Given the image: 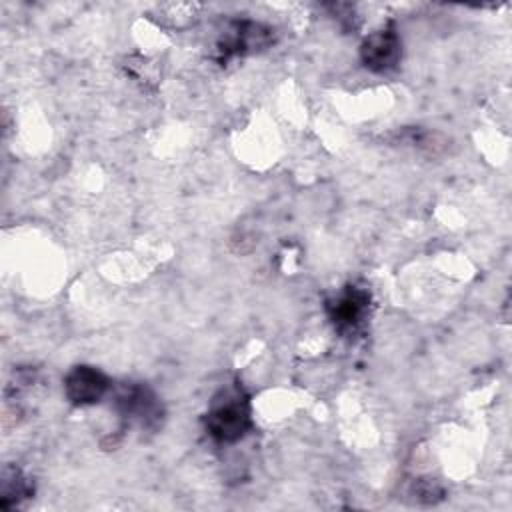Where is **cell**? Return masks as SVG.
I'll return each instance as SVG.
<instances>
[{"mask_svg": "<svg viewBox=\"0 0 512 512\" xmlns=\"http://www.w3.org/2000/svg\"><path fill=\"white\" fill-rule=\"evenodd\" d=\"M408 496L412 498V502H416L420 506H434V504L444 500L446 488L442 486L440 480L430 478V476H422V478H414L410 482Z\"/></svg>", "mask_w": 512, "mask_h": 512, "instance_id": "obj_8", "label": "cell"}, {"mask_svg": "<svg viewBox=\"0 0 512 512\" xmlns=\"http://www.w3.org/2000/svg\"><path fill=\"white\" fill-rule=\"evenodd\" d=\"M206 434L216 444H236L252 428L250 396L238 380L222 386L210 400L202 416Z\"/></svg>", "mask_w": 512, "mask_h": 512, "instance_id": "obj_1", "label": "cell"}, {"mask_svg": "<svg viewBox=\"0 0 512 512\" xmlns=\"http://www.w3.org/2000/svg\"><path fill=\"white\" fill-rule=\"evenodd\" d=\"M326 314L332 328L342 338L362 334L370 316V292L364 286L348 284L336 296L326 300Z\"/></svg>", "mask_w": 512, "mask_h": 512, "instance_id": "obj_4", "label": "cell"}, {"mask_svg": "<svg viewBox=\"0 0 512 512\" xmlns=\"http://www.w3.org/2000/svg\"><path fill=\"white\" fill-rule=\"evenodd\" d=\"M114 410L120 420L140 430H156L164 420V406L156 392L142 382L120 384L114 392Z\"/></svg>", "mask_w": 512, "mask_h": 512, "instance_id": "obj_3", "label": "cell"}, {"mask_svg": "<svg viewBox=\"0 0 512 512\" xmlns=\"http://www.w3.org/2000/svg\"><path fill=\"white\" fill-rule=\"evenodd\" d=\"M324 8L338 20V24L344 30H356L360 26V18L356 14V6L354 4L332 2V4H324Z\"/></svg>", "mask_w": 512, "mask_h": 512, "instance_id": "obj_9", "label": "cell"}, {"mask_svg": "<svg viewBox=\"0 0 512 512\" xmlns=\"http://www.w3.org/2000/svg\"><path fill=\"white\" fill-rule=\"evenodd\" d=\"M34 494L30 478L18 466H4L0 476V506L4 510L20 508Z\"/></svg>", "mask_w": 512, "mask_h": 512, "instance_id": "obj_7", "label": "cell"}, {"mask_svg": "<svg viewBox=\"0 0 512 512\" xmlns=\"http://www.w3.org/2000/svg\"><path fill=\"white\" fill-rule=\"evenodd\" d=\"M112 388L110 378L88 364L74 366L64 376V394L74 406H92L98 404Z\"/></svg>", "mask_w": 512, "mask_h": 512, "instance_id": "obj_6", "label": "cell"}, {"mask_svg": "<svg viewBox=\"0 0 512 512\" xmlns=\"http://www.w3.org/2000/svg\"><path fill=\"white\" fill-rule=\"evenodd\" d=\"M274 40V28L268 24L248 18L230 20L214 44V58L224 66L232 58H242L266 50L274 44Z\"/></svg>", "mask_w": 512, "mask_h": 512, "instance_id": "obj_2", "label": "cell"}, {"mask_svg": "<svg viewBox=\"0 0 512 512\" xmlns=\"http://www.w3.org/2000/svg\"><path fill=\"white\" fill-rule=\"evenodd\" d=\"M402 58V40L394 22L384 24L368 34L360 44V62L366 70L386 74L398 66Z\"/></svg>", "mask_w": 512, "mask_h": 512, "instance_id": "obj_5", "label": "cell"}]
</instances>
